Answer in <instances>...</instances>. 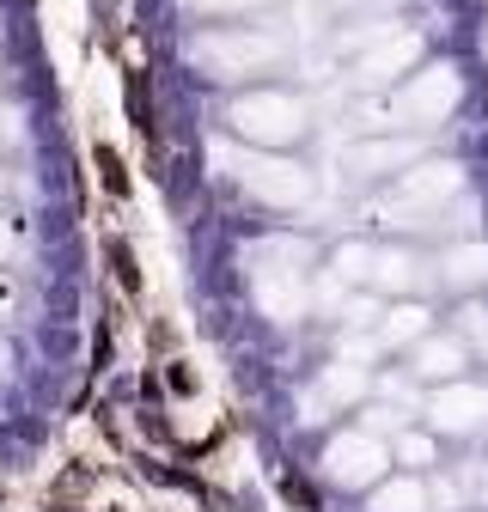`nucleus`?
I'll return each mask as SVG.
<instances>
[{"label": "nucleus", "mask_w": 488, "mask_h": 512, "mask_svg": "<svg viewBox=\"0 0 488 512\" xmlns=\"http://www.w3.org/2000/svg\"><path fill=\"white\" fill-rule=\"evenodd\" d=\"M43 512H80V506H68V500H49V506H43Z\"/></svg>", "instance_id": "obj_6"}, {"label": "nucleus", "mask_w": 488, "mask_h": 512, "mask_svg": "<svg viewBox=\"0 0 488 512\" xmlns=\"http://www.w3.org/2000/svg\"><path fill=\"white\" fill-rule=\"evenodd\" d=\"M122 110H129V128L141 135V147L159 159L165 135H159V110H153V80H147V68H129V74H122Z\"/></svg>", "instance_id": "obj_1"}, {"label": "nucleus", "mask_w": 488, "mask_h": 512, "mask_svg": "<svg viewBox=\"0 0 488 512\" xmlns=\"http://www.w3.org/2000/svg\"><path fill=\"white\" fill-rule=\"evenodd\" d=\"M104 263H110V281L129 293V299H141V269H135V250H129V238H104Z\"/></svg>", "instance_id": "obj_2"}, {"label": "nucleus", "mask_w": 488, "mask_h": 512, "mask_svg": "<svg viewBox=\"0 0 488 512\" xmlns=\"http://www.w3.org/2000/svg\"><path fill=\"white\" fill-rule=\"evenodd\" d=\"M281 494H287V500H299V506H312V488H305L299 476H281Z\"/></svg>", "instance_id": "obj_5"}, {"label": "nucleus", "mask_w": 488, "mask_h": 512, "mask_svg": "<svg viewBox=\"0 0 488 512\" xmlns=\"http://www.w3.org/2000/svg\"><path fill=\"white\" fill-rule=\"evenodd\" d=\"M165 384H171L177 397H196V372L183 366V360H171V366H165Z\"/></svg>", "instance_id": "obj_4"}, {"label": "nucleus", "mask_w": 488, "mask_h": 512, "mask_svg": "<svg viewBox=\"0 0 488 512\" xmlns=\"http://www.w3.org/2000/svg\"><path fill=\"white\" fill-rule=\"evenodd\" d=\"M92 165H98V183L110 189L116 202L129 196V171H122V153H116V147H104V141H98V147H92Z\"/></svg>", "instance_id": "obj_3"}]
</instances>
